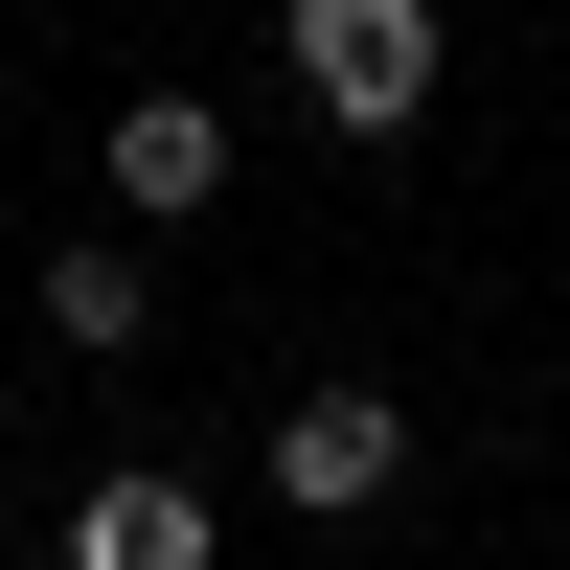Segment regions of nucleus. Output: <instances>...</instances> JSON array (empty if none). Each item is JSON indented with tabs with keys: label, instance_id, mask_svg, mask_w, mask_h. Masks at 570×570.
I'll return each mask as SVG.
<instances>
[{
	"label": "nucleus",
	"instance_id": "1",
	"mask_svg": "<svg viewBox=\"0 0 570 570\" xmlns=\"http://www.w3.org/2000/svg\"><path fill=\"white\" fill-rule=\"evenodd\" d=\"M274 69H297L320 137H434V0H274Z\"/></svg>",
	"mask_w": 570,
	"mask_h": 570
},
{
	"label": "nucleus",
	"instance_id": "2",
	"mask_svg": "<svg viewBox=\"0 0 570 570\" xmlns=\"http://www.w3.org/2000/svg\"><path fill=\"white\" fill-rule=\"evenodd\" d=\"M252 480L297 502V525H365V502L411 480V389H365V365H320V389H297V411L252 434Z\"/></svg>",
	"mask_w": 570,
	"mask_h": 570
},
{
	"label": "nucleus",
	"instance_id": "3",
	"mask_svg": "<svg viewBox=\"0 0 570 570\" xmlns=\"http://www.w3.org/2000/svg\"><path fill=\"white\" fill-rule=\"evenodd\" d=\"M228 502L183 480V456H115V480H69V570H206Z\"/></svg>",
	"mask_w": 570,
	"mask_h": 570
},
{
	"label": "nucleus",
	"instance_id": "4",
	"mask_svg": "<svg viewBox=\"0 0 570 570\" xmlns=\"http://www.w3.org/2000/svg\"><path fill=\"white\" fill-rule=\"evenodd\" d=\"M228 206V115L206 91H115V228H206Z\"/></svg>",
	"mask_w": 570,
	"mask_h": 570
},
{
	"label": "nucleus",
	"instance_id": "5",
	"mask_svg": "<svg viewBox=\"0 0 570 570\" xmlns=\"http://www.w3.org/2000/svg\"><path fill=\"white\" fill-rule=\"evenodd\" d=\"M23 320H46L69 365H137V343H160V252H46V274H23Z\"/></svg>",
	"mask_w": 570,
	"mask_h": 570
}]
</instances>
